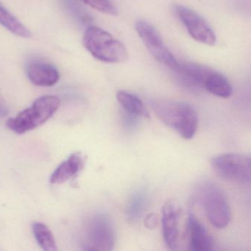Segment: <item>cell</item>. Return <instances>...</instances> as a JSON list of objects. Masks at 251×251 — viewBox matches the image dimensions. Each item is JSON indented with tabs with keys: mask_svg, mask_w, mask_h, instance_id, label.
Returning a JSON list of instances; mask_svg holds the SVG:
<instances>
[{
	"mask_svg": "<svg viewBox=\"0 0 251 251\" xmlns=\"http://www.w3.org/2000/svg\"><path fill=\"white\" fill-rule=\"evenodd\" d=\"M211 167L221 178L240 184L251 180V160L248 155L227 152L216 155L211 160Z\"/></svg>",
	"mask_w": 251,
	"mask_h": 251,
	"instance_id": "cell-5",
	"label": "cell"
},
{
	"mask_svg": "<svg viewBox=\"0 0 251 251\" xmlns=\"http://www.w3.org/2000/svg\"><path fill=\"white\" fill-rule=\"evenodd\" d=\"M203 89L211 95L224 99L231 96L233 92V88L228 80L221 73L212 70L204 82Z\"/></svg>",
	"mask_w": 251,
	"mask_h": 251,
	"instance_id": "cell-14",
	"label": "cell"
},
{
	"mask_svg": "<svg viewBox=\"0 0 251 251\" xmlns=\"http://www.w3.org/2000/svg\"><path fill=\"white\" fill-rule=\"evenodd\" d=\"M188 226L191 251H209L213 249L214 240L212 236L194 213L189 214Z\"/></svg>",
	"mask_w": 251,
	"mask_h": 251,
	"instance_id": "cell-10",
	"label": "cell"
},
{
	"mask_svg": "<svg viewBox=\"0 0 251 251\" xmlns=\"http://www.w3.org/2000/svg\"><path fill=\"white\" fill-rule=\"evenodd\" d=\"M0 25L16 36L23 38L31 37V33L17 17L0 3Z\"/></svg>",
	"mask_w": 251,
	"mask_h": 251,
	"instance_id": "cell-16",
	"label": "cell"
},
{
	"mask_svg": "<svg viewBox=\"0 0 251 251\" xmlns=\"http://www.w3.org/2000/svg\"><path fill=\"white\" fill-rule=\"evenodd\" d=\"M211 71L208 67L199 64L180 62L176 73L186 84L203 88L204 82Z\"/></svg>",
	"mask_w": 251,
	"mask_h": 251,
	"instance_id": "cell-13",
	"label": "cell"
},
{
	"mask_svg": "<svg viewBox=\"0 0 251 251\" xmlns=\"http://www.w3.org/2000/svg\"><path fill=\"white\" fill-rule=\"evenodd\" d=\"M114 225L106 214H95L88 223L85 239L86 251H109L115 245Z\"/></svg>",
	"mask_w": 251,
	"mask_h": 251,
	"instance_id": "cell-6",
	"label": "cell"
},
{
	"mask_svg": "<svg viewBox=\"0 0 251 251\" xmlns=\"http://www.w3.org/2000/svg\"><path fill=\"white\" fill-rule=\"evenodd\" d=\"M157 225V219L154 214H150L145 219V226L148 228H154Z\"/></svg>",
	"mask_w": 251,
	"mask_h": 251,
	"instance_id": "cell-20",
	"label": "cell"
},
{
	"mask_svg": "<svg viewBox=\"0 0 251 251\" xmlns=\"http://www.w3.org/2000/svg\"><path fill=\"white\" fill-rule=\"evenodd\" d=\"M136 32L150 53L161 64L167 66L176 73L180 65V61L166 46L158 30L151 23L145 20H138L135 25Z\"/></svg>",
	"mask_w": 251,
	"mask_h": 251,
	"instance_id": "cell-7",
	"label": "cell"
},
{
	"mask_svg": "<svg viewBox=\"0 0 251 251\" xmlns=\"http://www.w3.org/2000/svg\"><path fill=\"white\" fill-rule=\"evenodd\" d=\"M152 111L164 125L185 139L196 133L198 117L195 108L182 101L155 100L151 102Z\"/></svg>",
	"mask_w": 251,
	"mask_h": 251,
	"instance_id": "cell-1",
	"label": "cell"
},
{
	"mask_svg": "<svg viewBox=\"0 0 251 251\" xmlns=\"http://www.w3.org/2000/svg\"><path fill=\"white\" fill-rule=\"evenodd\" d=\"M80 1L102 14L111 16H117L118 14L117 8L111 3L110 0H80Z\"/></svg>",
	"mask_w": 251,
	"mask_h": 251,
	"instance_id": "cell-19",
	"label": "cell"
},
{
	"mask_svg": "<svg viewBox=\"0 0 251 251\" xmlns=\"http://www.w3.org/2000/svg\"><path fill=\"white\" fill-rule=\"evenodd\" d=\"M117 99L123 109L133 117L149 118L150 114L145 104L136 95L126 91H119Z\"/></svg>",
	"mask_w": 251,
	"mask_h": 251,
	"instance_id": "cell-15",
	"label": "cell"
},
{
	"mask_svg": "<svg viewBox=\"0 0 251 251\" xmlns=\"http://www.w3.org/2000/svg\"><path fill=\"white\" fill-rule=\"evenodd\" d=\"M60 100L53 95L38 98L30 108H26L15 118L7 121L6 126L15 133L23 134L46 123L58 109Z\"/></svg>",
	"mask_w": 251,
	"mask_h": 251,
	"instance_id": "cell-4",
	"label": "cell"
},
{
	"mask_svg": "<svg viewBox=\"0 0 251 251\" xmlns=\"http://www.w3.org/2000/svg\"><path fill=\"white\" fill-rule=\"evenodd\" d=\"M83 156L80 152L72 154L68 159L61 163L52 173L50 182L53 184H61L77 176L83 167Z\"/></svg>",
	"mask_w": 251,
	"mask_h": 251,
	"instance_id": "cell-12",
	"label": "cell"
},
{
	"mask_svg": "<svg viewBox=\"0 0 251 251\" xmlns=\"http://www.w3.org/2000/svg\"><path fill=\"white\" fill-rule=\"evenodd\" d=\"M148 198L145 191L139 190L135 192L130 198L127 206V217L131 221L139 219L146 208Z\"/></svg>",
	"mask_w": 251,
	"mask_h": 251,
	"instance_id": "cell-18",
	"label": "cell"
},
{
	"mask_svg": "<svg viewBox=\"0 0 251 251\" xmlns=\"http://www.w3.org/2000/svg\"><path fill=\"white\" fill-rule=\"evenodd\" d=\"M195 197L214 227L223 229L228 226L231 220L230 206L226 194L217 184L201 182L195 189Z\"/></svg>",
	"mask_w": 251,
	"mask_h": 251,
	"instance_id": "cell-3",
	"label": "cell"
},
{
	"mask_svg": "<svg viewBox=\"0 0 251 251\" xmlns=\"http://www.w3.org/2000/svg\"><path fill=\"white\" fill-rule=\"evenodd\" d=\"M83 45L98 61L107 64H121L128 53L123 42L100 27H88L83 36Z\"/></svg>",
	"mask_w": 251,
	"mask_h": 251,
	"instance_id": "cell-2",
	"label": "cell"
},
{
	"mask_svg": "<svg viewBox=\"0 0 251 251\" xmlns=\"http://www.w3.org/2000/svg\"><path fill=\"white\" fill-rule=\"evenodd\" d=\"M27 76L33 84L48 87L58 83L60 78L58 70L46 63H33L27 69Z\"/></svg>",
	"mask_w": 251,
	"mask_h": 251,
	"instance_id": "cell-11",
	"label": "cell"
},
{
	"mask_svg": "<svg viewBox=\"0 0 251 251\" xmlns=\"http://www.w3.org/2000/svg\"><path fill=\"white\" fill-rule=\"evenodd\" d=\"M179 210L175 202L168 201L162 208V232L164 242L170 250L178 246Z\"/></svg>",
	"mask_w": 251,
	"mask_h": 251,
	"instance_id": "cell-9",
	"label": "cell"
},
{
	"mask_svg": "<svg viewBox=\"0 0 251 251\" xmlns=\"http://www.w3.org/2000/svg\"><path fill=\"white\" fill-rule=\"evenodd\" d=\"M33 232L36 241L44 251H56L58 250L55 237L46 225L35 223L33 225Z\"/></svg>",
	"mask_w": 251,
	"mask_h": 251,
	"instance_id": "cell-17",
	"label": "cell"
},
{
	"mask_svg": "<svg viewBox=\"0 0 251 251\" xmlns=\"http://www.w3.org/2000/svg\"><path fill=\"white\" fill-rule=\"evenodd\" d=\"M174 9L189 34L196 42L208 46L215 45L217 38L214 30L198 13L180 4L175 5Z\"/></svg>",
	"mask_w": 251,
	"mask_h": 251,
	"instance_id": "cell-8",
	"label": "cell"
}]
</instances>
